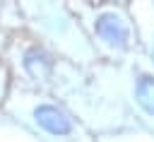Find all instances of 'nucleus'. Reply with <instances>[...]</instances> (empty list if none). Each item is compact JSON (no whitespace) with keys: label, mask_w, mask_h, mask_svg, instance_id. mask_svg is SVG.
<instances>
[{"label":"nucleus","mask_w":154,"mask_h":142,"mask_svg":"<svg viewBox=\"0 0 154 142\" xmlns=\"http://www.w3.org/2000/svg\"><path fill=\"white\" fill-rule=\"evenodd\" d=\"M24 67L31 77L36 79H48L53 72V60L41 51V48H31L24 53Z\"/></svg>","instance_id":"nucleus-3"},{"label":"nucleus","mask_w":154,"mask_h":142,"mask_svg":"<svg viewBox=\"0 0 154 142\" xmlns=\"http://www.w3.org/2000/svg\"><path fill=\"white\" fill-rule=\"evenodd\" d=\"M34 118H36V123H38L43 130H48L51 135H67V132L72 130L70 118H67L63 111H58L55 106H38V108L34 111Z\"/></svg>","instance_id":"nucleus-2"},{"label":"nucleus","mask_w":154,"mask_h":142,"mask_svg":"<svg viewBox=\"0 0 154 142\" xmlns=\"http://www.w3.org/2000/svg\"><path fill=\"white\" fill-rule=\"evenodd\" d=\"M94 29H96V34H99L108 46H113V48H125L128 41H130V29H128V24H125L118 14H113V12L99 14Z\"/></svg>","instance_id":"nucleus-1"},{"label":"nucleus","mask_w":154,"mask_h":142,"mask_svg":"<svg viewBox=\"0 0 154 142\" xmlns=\"http://www.w3.org/2000/svg\"><path fill=\"white\" fill-rule=\"evenodd\" d=\"M135 96H137V103H140L147 113L154 116V77H149V75L140 77L137 89H135Z\"/></svg>","instance_id":"nucleus-4"},{"label":"nucleus","mask_w":154,"mask_h":142,"mask_svg":"<svg viewBox=\"0 0 154 142\" xmlns=\"http://www.w3.org/2000/svg\"><path fill=\"white\" fill-rule=\"evenodd\" d=\"M152 58H154V48H152Z\"/></svg>","instance_id":"nucleus-5"}]
</instances>
